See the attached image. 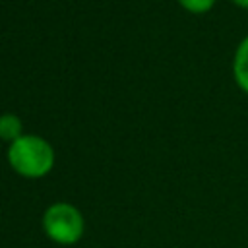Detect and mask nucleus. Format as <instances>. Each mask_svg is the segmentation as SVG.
Wrapping results in <instances>:
<instances>
[{"label":"nucleus","mask_w":248,"mask_h":248,"mask_svg":"<svg viewBox=\"0 0 248 248\" xmlns=\"http://www.w3.org/2000/svg\"><path fill=\"white\" fill-rule=\"evenodd\" d=\"M8 163L23 178H41L48 174L54 165V149L45 138L23 134L10 143Z\"/></svg>","instance_id":"f257e3e1"},{"label":"nucleus","mask_w":248,"mask_h":248,"mask_svg":"<svg viewBox=\"0 0 248 248\" xmlns=\"http://www.w3.org/2000/svg\"><path fill=\"white\" fill-rule=\"evenodd\" d=\"M43 231L56 244H76L83 234V215L76 205L56 202L43 213Z\"/></svg>","instance_id":"f03ea898"},{"label":"nucleus","mask_w":248,"mask_h":248,"mask_svg":"<svg viewBox=\"0 0 248 248\" xmlns=\"http://www.w3.org/2000/svg\"><path fill=\"white\" fill-rule=\"evenodd\" d=\"M232 79L236 87L248 93V35L240 39L232 54Z\"/></svg>","instance_id":"7ed1b4c3"},{"label":"nucleus","mask_w":248,"mask_h":248,"mask_svg":"<svg viewBox=\"0 0 248 248\" xmlns=\"http://www.w3.org/2000/svg\"><path fill=\"white\" fill-rule=\"evenodd\" d=\"M21 136H23V124H21L19 116H16L12 112L0 114V140L12 143Z\"/></svg>","instance_id":"20e7f679"},{"label":"nucleus","mask_w":248,"mask_h":248,"mask_svg":"<svg viewBox=\"0 0 248 248\" xmlns=\"http://www.w3.org/2000/svg\"><path fill=\"white\" fill-rule=\"evenodd\" d=\"M186 12L194 14V16H202V14H207L217 0H176Z\"/></svg>","instance_id":"39448f33"},{"label":"nucleus","mask_w":248,"mask_h":248,"mask_svg":"<svg viewBox=\"0 0 248 248\" xmlns=\"http://www.w3.org/2000/svg\"><path fill=\"white\" fill-rule=\"evenodd\" d=\"M231 2L238 8H242V10H248V0H231Z\"/></svg>","instance_id":"423d86ee"}]
</instances>
